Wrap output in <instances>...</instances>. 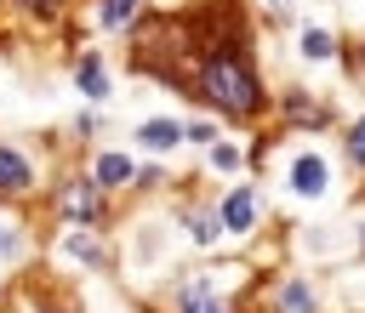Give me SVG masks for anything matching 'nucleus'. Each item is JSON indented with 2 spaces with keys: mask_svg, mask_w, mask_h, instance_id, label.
<instances>
[{
  "mask_svg": "<svg viewBox=\"0 0 365 313\" xmlns=\"http://www.w3.org/2000/svg\"><path fill=\"white\" fill-rule=\"evenodd\" d=\"M200 85H205L211 102H222V108H234V114H257V102H262L251 63L234 57L228 46H222V51H205V63H200Z\"/></svg>",
  "mask_w": 365,
  "mask_h": 313,
  "instance_id": "1",
  "label": "nucleus"
},
{
  "mask_svg": "<svg viewBox=\"0 0 365 313\" xmlns=\"http://www.w3.org/2000/svg\"><path fill=\"white\" fill-rule=\"evenodd\" d=\"M291 188H297L302 199H319V193L331 188V171H325V159H319V154H297V165H291Z\"/></svg>",
  "mask_w": 365,
  "mask_h": 313,
  "instance_id": "2",
  "label": "nucleus"
},
{
  "mask_svg": "<svg viewBox=\"0 0 365 313\" xmlns=\"http://www.w3.org/2000/svg\"><path fill=\"white\" fill-rule=\"evenodd\" d=\"M177 313H228V302H222L205 279H188V285L177 290Z\"/></svg>",
  "mask_w": 365,
  "mask_h": 313,
  "instance_id": "3",
  "label": "nucleus"
},
{
  "mask_svg": "<svg viewBox=\"0 0 365 313\" xmlns=\"http://www.w3.org/2000/svg\"><path fill=\"white\" fill-rule=\"evenodd\" d=\"M29 182H34L29 159H23L17 148H0V188H11V193H17V188H29Z\"/></svg>",
  "mask_w": 365,
  "mask_h": 313,
  "instance_id": "4",
  "label": "nucleus"
},
{
  "mask_svg": "<svg viewBox=\"0 0 365 313\" xmlns=\"http://www.w3.org/2000/svg\"><path fill=\"white\" fill-rule=\"evenodd\" d=\"M137 142H143V148H177V142H182V125H171V120H148V125L137 131Z\"/></svg>",
  "mask_w": 365,
  "mask_h": 313,
  "instance_id": "5",
  "label": "nucleus"
},
{
  "mask_svg": "<svg viewBox=\"0 0 365 313\" xmlns=\"http://www.w3.org/2000/svg\"><path fill=\"white\" fill-rule=\"evenodd\" d=\"M222 222H228L234 233H245V228L257 222V205H251V193H228V199H222Z\"/></svg>",
  "mask_w": 365,
  "mask_h": 313,
  "instance_id": "6",
  "label": "nucleus"
},
{
  "mask_svg": "<svg viewBox=\"0 0 365 313\" xmlns=\"http://www.w3.org/2000/svg\"><path fill=\"white\" fill-rule=\"evenodd\" d=\"M314 307H319V296H314L302 279H291V285L279 290V313H314Z\"/></svg>",
  "mask_w": 365,
  "mask_h": 313,
  "instance_id": "7",
  "label": "nucleus"
},
{
  "mask_svg": "<svg viewBox=\"0 0 365 313\" xmlns=\"http://www.w3.org/2000/svg\"><path fill=\"white\" fill-rule=\"evenodd\" d=\"M74 80H80V91H91V97H103V91H108V74H103V63H97V57H80Z\"/></svg>",
  "mask_w": 365,
  "mask_h": 313,
  "instance_id": "8",
  "label": "nucleus"
},
{
  "mask_svg": "<svg viewBox=\"0 0 365 313\" xmlns=\"http://www.w3.org/2000/svg\"><path fill=\"white\" fill-rule=\"evenodd\" d=\"M63 211H68V216H97V193H91L86 182H74V188L63 193Z\"/></svg>",
  "mask_w": 365,
  "mask_h": 313,
  "instance_id": "9",
  "label": "nucleus"
},
{
  "mask_svg": "<svg viewBox=\"0 0 365 313\" xmlns=\"http://www.w3.org/2000/svg\"><path fill=\"white\" fill-rule=\"evenodd\" d=\"M137 6H143V0H103L97 17H103V28H125V23L137 17Z\"/></svg>",
  "mask_w": 365,
  "mask_h": 313,
  "instance_id": "10",
  "label": "nucleus"
},
{
  "mask_svg": "<svg viewBox=\"0 0 365 313\" xmlns=\"http://www.w3.org/2000/svg\"><path fill=\"white\" fill-rule=\"evenodd\" d=\"M97 176H103V182H125V176H131V159H125V154H103V159H97Z\"/></svg>",
  "mask_w": 365,
  "mask_h": 313,
  "instance_id": "11",
  "label": "nucleus"
},
{
  "mask_svg": "<svg viewBox=\"0 0 365 313\" xmlns=\"http://www.w3.org/2000/svg\"><path fill=\"white\" fill-rule=\"evenodd\" d=\"M302 51H308V57H331V51H336V40H331L325 28H308V34H302Z\"/></svg>",
  "mask_w": 365,
  "mask_h": 313,
  "instance_id": "12",
  "label": "nucleus"
},
{
  "mask_svg": "<svg viewBox=\"0 0 365 313\" xmlns=\"http://www.w3.org/2000/svg\"><path fill=\"white\" fill-rule=\"evenodd\" d=\"M68 256H80V262H103V250H97L91 233H68Z\"/></svg>",
  "mask_w": 365,
  "mask_h": 313,
  "instance_id": "13",
  "label": "nucleus"
},
{
  "mask_svg": "<svg viewBox=\"0 0 365 313\" xmlns=\"http://www.w3.org/2000/svg\"><path fill=\"white\" fill-rule=\"evenodd\" d=\"M211 165H217V171H234V165H240V148L217 142V148H211Z\"/></svg>",
  "mask_w": 365,
  "mask_h": 313,
  "instance_id": "14",
  "label": "nucleus"
},
{
  "mask_svg": "<svg viewBox=\"0 0 365 313\" xmlns=\"http://www.w3.org/2000/svg\"><path fill=\"white\" fill-rule=\"evenodd\" d=\"M348 154H354V165H365V120L348 131Z\"/></svg>",
  "mask_w": 365,
  "mask_h": 313,
  "instance_id": "15",
  "label": "nucleus"
},
{
  "mask_svg": "<svg viewBox=\"0 0 365 313\" xmlns=\"http://www.w3.org/2000/svg\"><path fill=\"white\" fill-rule=\"evenodd\" d=\"M6 256H17V233H11V228H0V262H6Z\"/></svg>",
  "mask_w": 365,
  "mask_h": 313,
  "instance_id": "16",
  "label": "nucleus"
},
{
  "mask_svg": "<svg viewBox=\"0 0 365 313\" xmlns=\"http://www.w3.org/2000/svg\"><path fill=\"white\" fill-rule=\"evenodd\" d=\"M23 6H29V11H40V17H46V11H51V6H57V0H23Z\"/></svg>",
  "mask_w": 365,
  "mask_h": 313,
  "instance_id": "17",
  "label": "nucleus"
},
{
  "mask_svg": "<svg viewBox=\"0 0 365 313\" xmlns=\"http://www.w3.org/2000/svg\"><path fill=\"white\" fill-rule=\"evenodd\" d=\"M274 6H279V11H285V6H291V0H274Z\"/></svg>",
  "mask_w": 365,
  "mask_h": 313,
  "instance_id": "18",
  "label": "nucleus"
}]
</instances>
